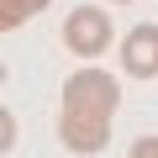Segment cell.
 Returning <instances> with one entry per match:
<instances>
[{
    "mask_svg": "<svg viewBox=\"0 0 158 158\" xmlns=\"http://www.w3.org/2000/svg\"><path fill=\"white\" fill-rule=\"evenodd\" d=\"M0 148H16V111H0Z\"/></svg>",
    "mask_w": 158,
    "mask_h": 158,
    "instance_id": "5",
    "label": "cell"
},
{
    "mask_svg": "<svg viewBox=\"0 0 158 158\" xmlns=\"http://www.w3.org/2000/svg\"><path fill=\"white\" fill-rule=\"evenodd\" d=\"M111 42H116L111 11H100V6H79V11H69V21H63V48H69L74 58H100Z\"/></svg>",
    "mask_w": 158,
    "mask_h": 158,
    "instance_id": "2",
    "label": "cell"
},
{
    "mask_svg": "<svg viewBox=\"0 0 158 158\" xmlns=\"http://www.w3.org/2000/svg\"><path fill=\"white\" fill-rule=\"evenodd\" d=\"M111 6H132V0H111Z\"/></svg>",
    "mask_w": 158,
    "mask_h": 158,
    "instance_id": "7",
    "label": "cell"
},
{
    "mask_svg": "<svg viewBox=\"0 0 158 158\" xmlns=\"http://www.w3.org/2000/svg\"><path fill=\"white\" fill-rule=\"evenodd\" d=\"M116 53H121V69H127L132 79H158V27H153V21L132 27Z\"/></svg>",
    "mask_w": 158,
    "mask_h": 158,
    "instance_id": "3",
    "label": "cell"
},
{
    "mask_svg": "<svg viewBox=\"0 0 158 158\" xmlns=\"http://www.w3.org/2000/svg\"><path fill=\"white\" fill-rule=\"evenodd\" d=\"M116 106H121V85L106 69H74L58 95V142L69 153H100L111 142Z\"/></svg>",
    "mask_w": 158,
    "mask_h": 158,
    "instance_id": "1",
    "label": "cell"
},
{
    "mask_svg": "<svg viewBox=\"0 0 158 158\" xmlns=\"http://www.w3.org/2000/svg\"><path fill=\"white\" fill-rule=\"evenodd\" d=\"M132 158H158V137H137L132 142Z\"/></svg>",
    "mask_w": 158,
    "mask_h": 158,
    "instance_id": "6",
    "label": "cell"
},
{
    "mask_svg": "<svg viewBox=\"0 0 158 158\" xmlns=\"http://www.w3.org/2000/svg\"><path fill=\"white\" fill-rule=\"evenodd\" d=\"M42 6H53V0H0V27H6V32H16V27H27Z\"/></svg>",
    "mask_w": 158,
    "mask_h": 158,
    "instance_id": "4",
    "label": "cell"
}]
</instances>
